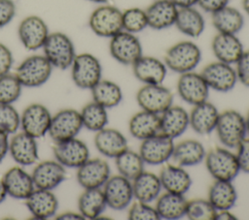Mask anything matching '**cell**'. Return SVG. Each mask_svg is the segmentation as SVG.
<instances>
[{"mask_svg":"<svg viewBox=\"0 0 249 220\" xmlns=\"http://www.w3.org/2000/svg\"><path fill=\"white\" fill-rule=\"evenodd\" d=\"M236 158L240 172L249 173V138L243 141L236 146Z\"/></svg>","mask_w":249,"mask_h":220,"instance_id":"7dc6e473","label":"cell"},{"mask_svg":"<svg viewBox=\"0 0 249 220\" xmlns=\"http://www.w3.org/2000/svg\"><path fill=\"white\" fill-rule=\"evenodd\" d=\"M80 113L83 127L89 131L96 133L105 128L108 123L107 109L94 101L84 106Z\"/></svg>","mask_w":249,"mask_h":220,"instance_id":"ab89813d","label":"cell"},{"mask_svg":"<svg viewBox=\"0 0 249 220\" xmlns=\"http://www.w3.org/2000/svg\"><path fill=\"white\" fill-rule=\"evenodd\" d=\"M211 16L212 24L218 33L236 35L244 26L242 13L230 5L213 13Z\"/></svg>","mask_w":249,"mask_h":220,"instance_id":"836d02e7","label":"cell"},{"mask_svg":"<svg viewBox=\"0 0 249 220\" xmlns=\"http://www.w3.org/2000/svg\"><path fill=\"white\" fill-rule=\"evenodd\" d=\"M107 207L102 188L85 189L78 199L79 212L85 219H96Z\"/></svg>","mask_w":249,"mask_h":220,"instance_id":"8d00e7d4","label":"cell"},{"mask_svg":"<svg viewBox=\"0 0 249 220\" xmlns=\"http://www.w3.org/2000/svg\"><path fill=\"white\" fill-rule=\"evenodd\" d=\"M110 166L101 158H89L77 168V181L84 189L102 188L110 177Z\"/></svg>","mask_w":249,"mask_h":220,"instance_id":"e0dca14e","label":"cell"},{"mask_svg":"<svg viewBox=\"0 0 249 220\" xmlns=\"http://www.w3.org/2000/svg\"><path fill=\"white\" fill-rule=\"evenodd\" d=\"M217 210L212 204L205 199H194L188 201L186 215L191 220H215Z\"/></svg>","mask_w":249,"mask_h":220,"instance_id":"7bdbcfd3","label":"cell"},{"mask_svg":"<svg viewBox=\"0 0 249 220\" xmlns=\"http://www.w3.org/2000/svg\"><path fill=\"white\" fill-rule=\"evenodd\" d=\"M200 60L201 50L192 41H180L172 45L166 50L163 59L167 69L180 75L194 71Z\"/></svg>","mask_w":249,"mask_h":220,"instance_id":"6da1fadb","label":"cell"},{"mask_svg":"<svg viewBox=\"0 0 249 220\" xmlns=\"http://www.w3.org/2000/svg\"><path fill=\"white\" fill-rule=\"evenodd\" d=\"M131 67L134 77L143 84H161L167 74L164 61L150 55H142Z\"/></svg>","mask_w":249,"mask_h":220,"instance_id":"d6986e66","label":"cell"},{"mask_svg":"<svg viewBox=\"0 0 249 220\" xmlns=\"http://www.w3.org/2000/svg\"><path fill=\"white\" fill-rule=\"evenodd\" d=\"M102 190L107 206L115 210H123L128 207L134 198L131 180L121 174L110 175Z\"/></svg>","mask_w":249,"mask_h":220,"instance_id":"7c38bea8","label":"cell"},{"mask_svg":"<svg viewBox=\"0 0 249 220\" xmlns=\"http://www.w3.org/2000/svg\"><path fill=\"white\" fill-rule=\"evenodd\" d=\"M205 155L206 150L199 141L187 139L174 144L171 158L179 166L192 167L204 161Z\"/></svg>","mask_w":249,"mask_h":220,"instance_id":"4dcf8cb0","label":"cell"},{"mask_svg":"<svg viewBox=\"0 0 249 220\" xmlns=\"http://www.w3.org/2000/svg\"><path fill=\"white\" fill-rule=\"evenodd\" d=\"M7 191H6V188H5V185L2 181V178L0 179V204L4 202V200L6 199L7 197Z\"/></svg>","mask_w":249,"mask_h":220,"instance_id":"9f6ffc18","label":"cell"},{"mask_svg":"<svg viewBox=\"0 0 249 220\" xmlns=\"http://www.w3.org/2000/svg\"><path fill=\"white\" fill-rule=\"evenodd\" d=\"M20 43L28 50H37L43 47L50 32L47 23L38 16L24 17L18 28Z\"/></svg>","mask_w":249,"mask_h":220,"instance_id":"2e32d148","label":"cell"},{"mask_svg":"<svg viewBox=\"0 0 249 220\" xmlns=\"http://www.w3.org/2000/svg\"><path fill=\"white\" fill-rule=\"evenodd\" d=\"M174 5L180 8L195 7L197 4V0H170Z\"/></svg>","mask_w":249,"mask_h":220,"instance_id":"11a10c76","label":"cell"},{"mask_svg":"<svg viewBox=\"0 0 249 220\" xmlns=\"http://www.w3.org/2000/svg\"><path fill=\"white\" fill-rule=\"evenodd\" d=\"M88 1L92 2V3H96V4H100V5H102V4H108L111 0H88Z\"/></svg>","mask_w":249,"mask_h":220,"instance_id":"680465c9","label":"cell"},{"mask_svg":"<svg viewBox=\"0 0 249 220\" xmlns=\"http://www.w3.org/2000/svg\"><path fill=\"white\" fill-rule=\"evenodd\" d=\"M178 10L170 0H155L145 9L148 27L162 30L174 25Z\"/></svg>","mask_w":249,"mask_h":220,"instance_id":"d4e9b609","label":"cell"},{"mask_svg":"<svg viewBox=\"0 0 249 220\" xmlns=\"http://www.w3.org/2000/svg\"><path fill=\"white\" fill-rule=\"evenodd\" d=\"M136 102L143 110L160 114L173 105V94L161 84H144L136 93Z\"/></svg>","mask_w":249,"mask_h":220,"instance_id":"30bf717a","label":"cell"},{"mask_svg":"<svg viewBox=\"0 0 249 220\" xmlns=\"http://www.w3.org/2000/svg\"><path fill=\"white\" fill-rule=\"evenodd\" d=\"M188 200L182 194L165 192L156 200V209L160 217L168 220L180 219L186 215Z\"/></svg>","mask_w":249,"mask_h":220,"instance_id":"d6a6232c","label":"cell"},{"mask_svg":"<svg viewBox=\"0 0 249 220\" xmlns=\"http://www.w3.org/2000/svg\"><path fill=\"white\" fill-rule=\"evenodd\" d=\"M204 162L215 180L232 181L240 172L235 153L225 146H215L207 151Z\"/></svg>","mask_w":249,"mask_h":220,"instance_id":"7a4b0ae2","label":"cell"},{"mask_svg":"<svg viewBox=\"0 0 249 220\" xmlns=\"http://www.w3.org/2000/svg\"><path fill=\"white\" fill-rule=\"evenodd\" d=\"M2 181L7 194L14 199L25 200L35 189L33 178L20 167L9 169L3 175Z\"/></svg>","mask_w":249,"mask_h":220,"instance_id":"cb8c5ba5","label":"cell"},{"mask_svg":"<svg viewBox=\"0 0 249 220\" xmlns=\"http://www.w3.org/2000/svg\"><path fill=\"white\" fill-rule=\"evenodd\" d=\"M211 49L218 61L233 65L245 50L241 41L234 34L217 33L212 39Z\"/></svg>","mask_w":249,"mask_h":220,"instance_id":"7402d4cb","label":"cell"},{"mask_svg":"<svg viewBox=\"0 0 249 220\" xmlns=\"http://www.w3.org/2000/svg\"><path fill=\"white\" fill-rule=\"evenodd\" d=\"M56 219H60V220H69V219H75V220H78V219H85L84 216L80 213V212H72V211H68V212H64V213H61L59 215H57L55 217Z\"/></svg>","mask_w":249,"mask_h":220,"instance_id":"db71d44e","label":"cell"},{"mask_svg":"<svg viewBox=\"0 0 249 220\" xmlns=\"http://www.w3.org/2000/svg\"><path fill=\"white\" fill-rule=\"evenodd\" d=\"M174 25L182 34L197 38L204 31L205 20L201 13L195 7L180 8Z\"/></svg>","mask_w":249,"mask_h":220,"instance_id":"e575fe53","label":"cell"},{"mask_svg":"<svg viewBox=\"0 0 249 220\" xmlns=\"http://www.w3.org/2000/svg\"><path fill=\"white\" fill-rule=\"evenodd\" d=\"M94 145L103 156L114 159L128 148L124 135L117 129L107 127L96 132Z\"/></svg>","mask_w":249,"mask_h":220,"instance_id":"4316f807","label":"cell"},{"mask_svg":"<svg viewBox=\"0 0 249 220\" xmlns=\"http://www.w3.org/2000/svg\"><path fill=\"white\" fill-rule=\"evenodd\" d=\"M70 68L72 80L81 89L90 90L102 77L100 61L91 53L76 54Z\"/></svg>","mask_w":249,"mask_h":220,"instance_id":"52a82bcc","label":"cell"},{"mask_svg":"<svg viewBox=\"0 0 249 220\" xmlns=\"http://www.w3.org/2000/svg\"><path fill=\"white\" fill-rule=\"evenodd\" d=\"M160 133L173 140L182 136L190 125L189 112L180 106H170L160 114Z\"/></svg>","mask_w":249,"mask_h":220,"instance_id":"f1b7e54d","label":"cell"},{"mask_svg":"<svg viewBox=\"0 0 249 220\" xmlns=\"http://www.w3.org/2000/svg\"><path fill=\"white\" fill-rule=\"evenodd\" d=\"M20 127V115L12 104L0 103V132L14 134Z\"/></svg>","mask_w":249,"mask_h":220,"instance_id":"ee69618b","label":"cell"},{"mask_svg":"<svg viewBox=\"0 0 249 220\" xmlns=\"http://www.w3.org/2000/svg\"><path fill=\"white\" fill-rule=\"evenodd\" d=\"M9 153L20 166H30L39 159L36 139L23 131L16 134L9 141Z\"/></svg>","mask_w":249,"mask_h":220,"instance_id":"44dd1931","label":"cell"},{"mask_svg":"<svg viewBox=\"0 0 249 220\" xmlns=\"http://www.w3.org/2000/svg\"><path fill=\"white\" fill-rule=\"evenodd\" d=\"M25 204L33 218L44 220L55 215L58 201L52 190L35 188L25 199Z\"/></svg>","mask_w":249,"mask_h":220,"instance_id":"603a6c76","label":"cell"},{"mask_svg":"<svg viewBox=\"0 0 249 220\" xmlns=\"http://www.w3.org/2000/svg\"><path fill=\"white\" fill-rule=\"evenodd\" d=\"M16 13L17 7L13 0H0V28L9 24Z\"/></svg>","mask_w":249,"mask_h":220,"instance_id":"c3c4849f","label":"cell"},{"mask_svg":"<svg viewBox=\"0 0 249 220\" xmlns=\"http://www.w3.org/2000/svg\"><path fill=\"white\" fill-rule=\"evenodd\" d=\"M162 189L167 192L185 195L192 186L190 173L177 164H165L159 174Z\"/></svg>","mask_w":249,"mask_h":220,"instance_id":"83f0119b","label":"cell"},{"mask_svg":"<svg viewBox=\"0 0 249 220\" xmlns=\"http://www.w3.org/2000/svg\"><path fill=\"white\" fill-rule=\"evenodd\" d=\"M245 124H246V131H247V134L249 135V110L245 116Z\"/></svg>","mask_w":249,"mask_h":220,"instance_id":"91938a15","label":"cell"},{"mask_svg":"<svg viewBox=\"0 0 249 220\" xmlns=\"http://www.w3.org/2000/svg\"><path fill=\"white\" fill-rule=\"evenodd\" d=\"M241 5L243 8V11L247 16H249V0H242Z\"/></svg>","mask_w":249,"mask_h":220,"instance_id":"6f0895ef","label":"cell"},{"mask_svg":"<svg viewBox=\"0 0 249 220\" xmlns=\"http://www.w3.org/2000/svg\"><path fill=\"white\" fill-rule=\"evenodd\" d=\"M31 176L35 188L53 190L65 179L66 170L58 161L47 160L37 164Z\"/></svg>","mask_w":249,"mask_h":220,"instance_id":"ffe728a7","label":"cell"},{"mask_svg":"<svg viewBox=\"0 0 249 220\" xmlns=\"http://www.w3.org/2000/svg\"><path fill=\"white\" fill-rule=\"evenodd\" d=\"M207 200L215 209H231L237 201V192L231 181L215 180L208 190Z\"/></svg>","mask_w":249,"mask_h":220,"instance_id":"d590c367","label":"cell"},{"mask_svg":"<svg viewBox=\"0 0 249 220\" xmlns=\"http://www.w3.org/2000/svg\"><path fill=\"white\" fill-rule=\"evenodd\" d=\"M9 135L6 133L0 132V163L6 157L9 152Z\"/></svg>","mask_w":249,"mask_h":220,"instance_id":"816d5d0a","label":"cell"},{"mask_svg":"<svg viewBox=\"0 0 249 220\" xmlns=\"http://www.w3.org/2000/svg\"><path fill=\"white\" fill-rule=\"evenodd\" d=\"M215 131L223 146L236 148L247 135L245 117L234 110H224L219 114Z\"/></svg>","mask_w":249,"mask_h":220,"instance_id":"3957f363","label":"cell"},{"mask_svg":"<svg viewBox=\"0 0 249 220\" xmlns=\"http://www.w3.org/2000/svg\"><path fill=\"white\" fill-rule=\"evenodd\" d=\"M160 130V114L147 110H141L134 113L128 121V131L130 135L139 141H144L159 134Z\"/></svg>","mask_w":249,"mask_h":220,"instance_id":"f546056e","label":"cell"},{"mask_svg":"<svg viewBox=\"0 0 249 220\" xmlns=\"http://www.w3.org/2000/svg\"><path fill=\"white\" fill-rule=\"evenodd\" d=\"M123 30L137 34L148 27V20L144 9L138 7L128 8L123 11Z\"/></svg>","mask_w":249,"mask_h":220,"instance_id":"60d3db41","label":"cell"},{"mask_svg":"<svg viewBox=\"0 0 249 220\" xmlns=\"http://www.w3.org/2000/svg\"><path fill=\"white\" fill-rule=\"evenodd\" d=\"M52 116L44 105L31 104L23 110L20 115V128L35 139L42 138L49 132Z\"/></svg>","mask_w":249,"mask_h":220,"instance_id":"5bb4252c","label":"cell"},{"mask_svg":"<svg viewBox=\"0 0 249 220\" xmlns=\"http://www.w3.org/2000/svg\"><path fill=\"white\" fill-rule=\"evenodd\" d=\"M53 150L55 160L65 168L77 169L89 158L88 145L77 138L55 142Z\"/></svg>","mask_w":249,"mask_h":220,"instance_id":"ac0fdd59","label":"cell"},{"mask_svg":"<svg viewBox=\"0 0 249 220\" xmlns=\"http://www.w3.org/2000/svg\"><path fill=\"white\" fill-rule=\"evenodd\" d=\"M220 112L210 102L195 105L189 113L190 127L199 135H208L215 131Z\"/></svg>","mask_w":249,"mask_h":220,"instance_id":"484cf974","label":"cell"},{"mask_svg":"<svg viewBox=\"0 0 249 220\" xmlns=\"http://www.w3.org/2000/svg\"><path fill=\"white\" fill-rule=\"evenodd\" d=\"M123 11L119 8L102 4L92 11L89 18L90 30L97 36L112 38L123 31Z\"/></svg>","mask_w":249,"mask_h":220,"instance_id":"5b68a950","label":"cell"},{"mask_svg":"<svg viewBox=\"0 0 249 220\" xmlns=\"http://www.w3.org/2000/svg\"><path fill=\"white\" fill-rule=\"evenodd\" d=\"M230 0H197L198 7L206 13L213 14L229 5Z\"/></svg>","mask_w":249,"mask_h":220,"instance_id":"f907efd6","label":"cell"},{"mask_svg":"<svg viewBox=\"0 0 249 220\" xmlns=\"http://www.w3.org/2000/svg\"><path fill=\"white\" fill-rule=\"evenodd\" d=\"M116 168L119 172V174L124 176L125 178L132 180L138 174L144 171V161L139 154L134 150L129 148L125 149L118 157L115 158Z\"/></svg>","mask_w":249,"mask_h":220,"instance_id":"f35d334b","label":"cell"},{"mask_svg":"<svg viewBox=\"0 0 249 220\" xmlns=\"http://www.w3.org/2000/svg\"><path fill=\"white\" fill-rule=\"evenodd\" d=\"M53 68L44 54H35L25 58L18 66L15 75L22 86L38 87L48 81Z\"/></svg>","mask_w":249,"mask_h":220,"instance_id":"8992f818","label":"cell"},{"mask_svg":"<svg viewBox=\"0 0 249 220\" xmlns=\"http://www.w3.org/2000/svg\"><path fill=\"white\" fill-rule=\"evenodd\" d=\"M13 61V54L10 48L6 45L0 43V76L10 73Z\"/></svg>","mask_w":249,"mask_h":220,"instance_id":"681fc988","label":"cell"},{"mask_svg":"<svg viewBox=\"0 0 249 220\" xmlns=\"http://www.w3.org/2000/svg\"><path fill=\"white\" fill-rule=\"evenodd\" d=\"M109 51L117 62L125 66H132L143 55L137 36L124 30L110 38Z\"/></svg>","mask_w":249,"mask_h":220,"instance_id":"ba28073f","label":"cell"},{"mask_svg":"<svg viewBox=\"0 0 249 220\" xmlns=\"http://www.w3.org/2000/svg\"><path fill=\"white\" fill-rule=\"evenodd\" d=\"M42 48L52 66L60 70L70 68L76 56L72 40L62 32L50 33Z\"/></svg>","mask_w":249,"mask_h":220,"instance_id":"277c9868","label":"cell"},{"mask_svg":"<svg viewBox=\"0 0 249 220\" xmlns=\"http://www.w3.org/2000/svg\"><path fill=\"white\" fill-rule=\"evenodd\" d=\"M209 87L200 75L194 71L181 74L177 80V93L190 105H197L207 101Z\"/></svg>","mask_w":249,"mask_h":220,"instance_id":"9a60e30c","label":"cell"},{"mask_svg":"<svg viewBox=\"0 0 249 220\" xmlns=\"http://www.w3.org/2000/svg\"><path fill=\"white\" fill-rule=\"evenodd\" d=\"M236 217L233 213L230 211V209L225 210H218L216 213L215 220H235Z\"/></svg>","mask_w":249,"mask_h":220,"instance_id":"f5cc1de1","label":"cell"},{"mask_svg":"<svg viewBox=\"0 0 249 220\" xmlns=\"http://www.w3.org/2000/svg\"><path fill=\"white\" fill-rule=\"evenodd\" d=\"M92 101L106 109L117 107L123 100V91L119 84L109 79H100L91 89Z\"/></svg>","mask_w":249,"mask_h":220,"instance_id":"74e56055","label":"cell"},{"mask_svg":"<svg viewBox=\"0 0 249 220\" xmlns=\"http://www.w3.org/2000/svg\"><path fill=\"white\" fill-rule=\"evenodd\" d=\"M131 183L134 199L143 203L150 204L156 201L162 189L159 175L146 171L132 179Z\"/></svg>","mask_w":249,"mask_h":220,"instance_id":"1f68e13d","label":"cell"},{"mask_svg":"<svg viewBox=\"0 0 249 220\" xmlns=\"http://www.w3.org/2000/svg\"><path fill=\"white\" fill-rule=\"evenodd\" d=\"M83 122L80 111L74 109H63L52 116L48 134L55 142L76 138Z\"/></svg>","mask_w":249,"mask_h":220,"instance_id":"9c48e42d","label":"cell"},{"mask_svg":"<svg viewBox=\"0 0 249 220\" xmlns=\"http://www.w3.org/2000/svg\"><path fill=\"white\" fill-rule=\"evenodd\" d=\"M174 140L159 133L151 138L141 141L139 154L145 164L162 165L172 157L174 149Z\"/></svg>","mask_w":249,"mask_h":220,"instance_id":"8fae6325","label":"cell"},{"mask_svg":"<svg viewBox=\"0 0 249 220\" xmlns=\"http://www.w3.org/2000/svg\"><path fill=\"white\" fill-rule=\"evenodd\" d=\"M235 72L237 81L244 86L249 87V49L244 50L235 63Z\"/></svg>","mask_w":249,"mask_h":220,"instance_id":"bcb514c9","label":"cell"},{"mask_svg":"<svg viewBox=\"0 0 249 220\" xmlns=\"http://www.w3.org/2000/svg\"><path fill=\"white\" fill-rule=\"evenodd\" d=\"M200 75L208 87L218 92H229L237 83L236 72L232 65L218 60L207 64Z\"/></svg>","mask_w":249,"mask_h":220,"instance_id":"4fadbf2b","label":"cell"},{"mask_svg":"<svg viewBox=\"0 0 249 220\" xmlns=\"http://www.w3.org/2000/svg\"><path fill=\"white\" fill-rule=\"evenodd\" d=\"M127 218L130 220H159L160 219L155 206L149 203L136 201L130 204Z\"/></svg>","mask_w":249,"mask_h":220,"instance_id":"f6af8a7d","label":"cell"},{"mask_svg":"<svg viewBox=\"0 0 249 220\" xmlns=\"http://www.w3.org/2000/svg\"><path fill=\"white\" fill-rule=\"evenodd\" d=\"M22 85L15 74L0 76V103L13 104L21 94Z\"/></svg>","mask_w":249,"mask_h":220,"instance_id":"b9f144b4","label":"cell"}]
</instances>
